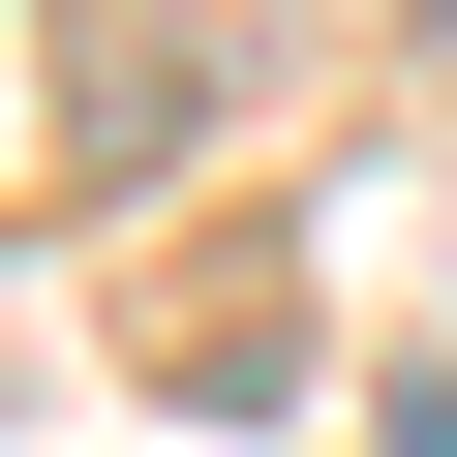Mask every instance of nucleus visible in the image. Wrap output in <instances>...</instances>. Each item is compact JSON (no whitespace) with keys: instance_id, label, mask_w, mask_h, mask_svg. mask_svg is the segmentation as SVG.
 Segmentation results:
<instances>
[{"instance_id":"obj_1","label":"nucleus","mask_w":457,"mask_h":457,"mask_svg":"<svg viewBox=\"0 0 457 457\" xmlns=\"http://www.w3.org/2000/svg\"><path fill=\"white\" fill-rule=\"evenodd\" d=\"M396 457H457V366H396Z\"/></svg>"}]
</instances>
